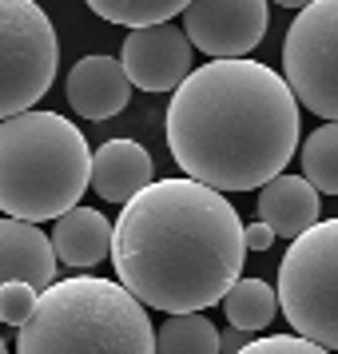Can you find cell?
Here are the masks:
<instances>
[{
	"instance_id": "7a4b0ae2",
	"label": "cell",
	"mask_w": 338,
	"mask_h": 354,
	"mask_svg": "<svg viewBox=\"0 0 338 354\" xmlns=\"http://www.w3.org/2000/svg\"><path fill=\"white\" fill-rule=\"evenodd\" d=\"M167 147L195 183L259 192L294 160L299 100L259 60H207L171 92Z\"/></svg>"
},
{
	"instance_id": "7c38bea8",
	"label": "cell",
	"mask_w": 338,
	"mask_h": 354,
	"mask_svg": "<svg viewBox=\"0 0 338 354\" xmlns=\"http://www.w3.org/2000/svg\"><path fill=\"white\" fill-rule=\"evenodd\" d=\"M147 183H156V160L135 140H108L92 156V192L108 203L128 207Z\"/></svg>"
},
{
	"instance_id": "52a82bcc",
	"label": "cell",
	"mask_w": 338,
	"mask_h": 354,
	"mask_svg": "<svg viewBox=\"0 0 338 354\" xmlns=\"http://www.w3.org/2000/svg\"><path fill=\"white\" fill-rule=\"evenodd\" d=\"M283 80L306 112L338 124V0H314L290 20Z\"/></svg>"
},
{
	"instance_id": "7402d4cb",
	"label": "cell",
	"mask_w": 338,
	"mask_h": 354,
	"mask_svg": "<svg viewBox=\"0 0 338 354\" xmlns=\"http://www.w3.org/2000/svg\"><path fill=\"white\" fill-rule=\"evenodd\" d=\"M243 342H247V338H243V330H235V326H231V330H219V346H227L231 354L239 351Z\"/></svg>"
},
{
	"instance_id": "2e32d148",
	"label": "cell",
	"mask_w": 338,
	"mask_h": 354,
	"mask_svg": "<svg viewBox=\"0 0 338 354\" xmlns=\"http://www.w3.org/2000/svg\"><path fill=\"white\" fill-rule=\"evenodd\" d=\"M219 326L195 310V315H167L156 330V354H219Z\"/></svg>"
},
{
	"instance_id": "8fae6325",
	"label": "cell",
	"mask_w": 338,
	"mask_h": 354,
	"mask_svg": "<svg viewBox=\"0 0 338 354\" xmlns=\"http://www.w3.org/2000/svg\"><path fill=\"white\" fill-rule=\"evenodd\" d=\"M56 251L52 235L40 231V223L24 219H0V287L4 283H28L32 290H48L56 283Z\"/></svg>"
},
{
	"instance_id": "3957f363",
	"label": "cell",
	"mask_w": 338,
	"mask_h": 354,
	"mask_svg": "<svg viewBox=\"0 0 338 354\" xmlns=\"http://www.w3.org/2000/svg\"><path fill=\"white\" fill-rule=\"evenodd\" d=\"M92 187V147L60 112H20L0 120V211L44 223L80 207Z\"/></svg>"
},
{
	"instance_id": "ffe728a7",
	"label": "cell",
	"mask_w": 338,
	"mask_h": 354,
	"mask_svg": "<svg viewBox=\"0 0 338 354\" xmlns=\"http://www.w3.org/2000/svg\"><path fill=\"white\" fill-rule=\"evenodd\" d=\"M235 354H330L319 342L303 335H267V338H247Z\"/></svg>"
},
{
	"instance_id": "603a6c76",
	"label": "cell",
	"mask_w": 338,
	"mask_h": 354,
	"mask_svg": "<svg viewBox=\"0 0 338 354\" xmlns=\"http://www.w3.org/2000/svg\"><path fill=\"white\" fill-rule=\"evenodd\" d=\"M274 4H279V8H299V12H303L306 4H314V0H274Z\"/></svg>"
},
{
	"instance_id": "ba28073f",
	"label": "cell",
	"mask_w": 338,
	"mask_h": 354,
	"mask_svg": "<svg viewBox=\"0 0 338 354\" xmlns=\"http://www.w3.org/2000/svg\"><path fill=\"white\" fill-rule=\"evenodd\" d=\"M183 32L207 60H247L267 36V0H191Z\"/></svg>"
},
{
	"instance_id": "5b68a950",
	"label": "cell",
	"mask_w": 338,
	"mask_h": 354,
	"mask_svg": "<svg viewBox=\"0 0 338 354\" xmlns=\"http://www.w3.org/2000/svg\"><path fill=\"white\" fill-rule=\"evenodd\" d=\"M279 310L294 335L338 351V219H319L279 263Z\"/></svg>"
},
{
	"instance_id": "8992f818",
	"label": "cell",
	"mask_w": 338,
	"mask_h": 354,
	"mask_svg": "<svg viewBox=\"0 0 338 354\" xmlns=\"http://www.w3.org/2000/svg\"><path fill=\"white\" fill-rule=\"evenodd\" d=\"M60 68V36L36 0H0V120L32 112Z\"/></svg>"
},
{
	"instance_id": "30bf717a",
	"label": "cell",
	"mask_w": 338,
	"mask_h": 354,
	"mask_svg": "<svg viewBox=\"0 0 338 354\" xmlns=\"http://www.w3.org/2000/svg\"><path fill=\"white\" fill-rule=\"evenodd\" d=\"M68 104L84 120H112L128 108L131 80L115 56H84L68 72Z\"/></svg>"
},
{
	"instance_id": "4fadbf2b",
	"label": "cell",
	"mask_w": 338,
	"mask_h": 354,
	"mask_svg": "<svg viewBox=\"0 0 338 354\" xmlns=\"http://www.w3.org/2000/svg\"><path fill=\"white\" fill-rule=\"evenodd\" d=\"M319 192L303 176H274L267 187H259V219L271 227L279 239H299L303 231L319 223Z\"/></svg>"
},
{
	"instance_id": "d6986e66",
	"label": "cell",
	"mask_w": 338,
	"mask_h": 354,
	"mask_svg": "<svg viewBox=\"0 0 338 354\" xmlns=\"http://www.w3.org/2000/svg\"><path fill=\"white\" fill-rule=\"evenodd\" d=\"M36 299H40V290H32L28 283H4L0 287V322L20 330L36 310Z\"/></svg>"
},
{
	"instance_id": "44dd1931",
	"label": "cell",
	"mask_w": 338,
	"mask_h": 354,
	"mask_svg": "<svg viewBox=\"0 0 338 354\" xmlns=\"http://www.w3.org/2000/svg\"><path fill=\"white\" fill-rule=\"evenodd\" d=\"M243 243H247V251H267L274 243V231L263 223V219H259V223H247L243 227Z\"/></svg>"
},
{
	"instance_id": "e0dca14e",
	"label": "cell",
	"mask_w": 338,
	"mask_h": 354,
	"mask_svg": "<svg viewBox=\"0 0 338 354\" xmlns=\"http://www.w3.org/2000/svg\"><path fill=\"white\" fill-rule=\"evenodd\" d=\"M100 20H112L124 28H151V24H171V17L187 12L191 0H84Z\"/></svg>"
},
{
	"instance_id": "6da1fadb",
	"label": "cell",
	"mask_w": 338,
	"mask_h": 354,
	"mask_svg": "<svg viewBox=\"0 0 338 354\" xmlns=\"http://www.w3.org/2000/svg\"><path fill=\"white\" fill-rule=\"evenodd\" d=\"M243 219L223 192L195 179H156L120 211L112 263L120 283L163 315L223 303L243 274Z\"/></svg>"
},
{
	"instance_id": "5bb4252c",
	"label": "cell",
	"mask_w": 338,
	"mask_h": 354,
	"mask_svg": "<svg viewBox=\"0 0 338 354\" xmlns=\"http://www.w3.org/2000/svg\"><path fill=\"white\" fill-rule=\"evenodd\" d=\"M52 251L68 267H100L112 255V223L96 207H72L52 223Z\"/></svg>"
},
{
	"instance_id": "ac0fdd59",
	"label": "cell",
	"mask_w": 338,
	"mask_h": 354,
	"mask_svg": "<svg viewBox=\"0 0 338 354\" xmlns=\"http://www.w3.org/2000/svg\"><path fill=\"white\" fill-rule=\"evenodd\" d=\"M303 179L319 195H338V124H322L306 136Z\"/></svg>"
},
{
	"instance_id": "9a60e30c",
	"label": "cell",
	"mask_w": 338,
	"mask_h": 354,
	"mask_svg": "<svg viewBox=\"0 0 338 354\" xmlns=\"http://www.w3.org/2000/svg\"><path fill=\"white\" fill-rule=\"evenodd\" d=\"M223 310L231 326L243 330V335H255V330H267L274 322V310H279V295H274L271 283L263 279H239L235 287L227 290Z\"/></svg>"
},
{
	"instance_id": "9c48e42d",
	"label": "cell",
	"mask_w": 338,
	"mask_h": 354,
	"mask_svg": "<svg viewBox=\"0 0 338 354\" xmlns=\"http://www.w3.org/2000/svg\"><path fill=\"white\" fill-rule=\"evenodd\" d=\"M191 40L179 24H151V28H131L124 48H120V64L128 72L131 88L144 92H176L179 84L191 76Z\"/></svg>"
},
{
	"instance_id": "cb8c5ba5",
	"label": "cell",
	"mask_w": 338,
	"mask_h": 354,
	"mask_svg": "<svg viewBox=\"0 0 338 354\" xmlns=\"http://www.w3.org/2000/svg\"><path fill=\"white\" fill-rule=\"evenodd\" d=\"M0 354H8V346H4V338H0Z\"/></svg>"
},
{
	"instance_id": "277c9868",
	"label": "cell",
	"mask_w": 338,
	"mask_h": 354,
	"mask_svg": "<svg viewBox=\"0 0 338 354\" xmlns=\"http://www.w3.org/2000/svg\"><path fill=\"white\" fill-rule=\"evenodd\" d=\"M17 354H156L147 306L104 274H68L40 290Z\"/></svg>"
}]
</instances>
